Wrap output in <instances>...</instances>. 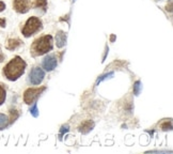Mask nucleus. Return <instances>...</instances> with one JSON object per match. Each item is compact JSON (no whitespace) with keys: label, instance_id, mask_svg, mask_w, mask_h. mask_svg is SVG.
Wrapping results in <instances>:
<instances>
[{"label":"nucleus","instance_id":"10","mask_svg":"<svg viewBox=\"0 0 173 154\" xmlns=\"http://www.w3.org/2000/svg\"><path fill=\"white\" fill-rule=\"evenodd\" d=\"M20 44H22V42H20V40H18V39H10L9 41H8V43H6V48H8L9 51H14V49H16Z\"/></svg>","mask_w":173,"mask_h":154},{"label":"nucleus","instance_id":"23","mask_svg":"<svg viewBox=\"0 0 173 154\" xmlns=\"http://www.w3.org/2000/svg\"><path fill=\"white\" fill-rule=\"evenodd\" d=\"M110 40H111V42H113L115 40V34H112L111 35V39H110Z\"/></svg>","mask_w":173,"mask_h":154},{"label":"nucleus","instance_id":"21","mask_svg":"<svg viewBox=\"0 0 173 154\" xmlns=\"http://www.w3.org/2000/svg\"><path fill=\"white\" fill-rule=\"evenodd\" d=\"M4 9H6V4H4V2L0 1V12L4 11Z\"/></svg>","mask_w":173,"mask_h":154},{"label":"nucleus","instance_id":"12","mask_svg":"<svg viewBox=\"0 0 173 154\" xmlns=\"http://www.w3.org/2000/svg\"><path fill=\"white\" fill-rule=\"evenodd\" d=\"M141 82L140 80H137L135 84H134V94L135 95H139L140 94V91H141Z\"/></svg>","mask_w":173,"mask_h":154},{"label":"nucleus","instance_id":"11","mask_svg":"<svg viewBox=\"0 0 173 154\" xmlns=\"http://www.w3.org/2000/svg\"><path fill=\"white\" fill-rule=\"evenodd\" d=\"M8 125H9V119H8V117L6 115L0 113V129H6Z\"/></svg>","mask_w":173,"mask_h":154},{"label":"nucleus","instance_id":"8","mask_svg":"<svg viewBox=\"0 0 173 154\" xmlns=\"http://www.w3.org/2000/svg\"><path fill=\"white\" fill-rule=\"evenodd\" d=\"M66 43V33L63 31H58L56 34V44L57 47L61 48L63 47Z\"/></svg>","mask_w":173,"mask_h":154},{"label":"nucleus","instance_id":"18","mask_svg":"<svg viewBox=\"0 0 173 154\" xmlns=\"http://www.w3.org/2000/svg\"><path fill=\"white\" fill-rule=\"evenodd\" d=\"M111 76H113V72H110V73H108V74H105V75H103L101 78H98L97 79V82H96V85L98 84V82H103L104 79H106V78H108V77H111Z\"/></svg>","mask_w":173,"mask_h":154},{"label":"nucleus","instance_id":"7","mask_svg":"<svg viewBox=\"0 0 173 154\" xmlns=\"http://www.w3.org/2000/svg\"><path fill=\"white\" fill-rule=\"evenodd\" d=\"M57 66V58L53 55H49V56L45 57V59L43 61V68L46 71H53Z\"/></svg>","mask_w":173,"mask_h":154},{"label":"nucleus","instance_id":"2","mask_svg":"<svg viewBox=\"0 0 173 154\" xmlns=\"http://www.w3.org/2000/svg\"><path fill=\"white\" fill-rule=\"evenodd\" d=\"M53 49V37L51 35H44L37 39L32 43L30 48L31 55L33 57L42 56Z\"/></svg>","mask_w":173,"mask_h":154},{"label":"nucleus","instance_id":"1","mask_svg":"<svg viewBox=\"0 0 173 154\" xmlns=\"http://www.w3.org/2000/svg\"><path fill=\"white\" fill-rule=\"evenodd\" d=\"M26 62L19 56L14 57L4 68H3V74L9 80H16L25 73Z\"/></svg>","mask_w":173,"mask_h":154},{"label":"nucleus","instance_id":"20","mask_svg":"<svg viewBox=\"0 0 173 154\" xmlns=\"http://www.w3.org/2000/svg\"><path fill=\"white\" fill-rule=\"evenodd\" d=\"M0 27H2V28L6 27V19L4 18H0Z\"/></svg>","mask_w":173,"mask_h":154},{"label":"nucleus","instance_id":"19","mask_svg":"<svg viewBox=\"0 0 173 154\" xmlns=\"http://www.w3.org/2000/svg\"><path fill=\"white\" fill-rule=\"evenodd\" d=\"M68 129H70V127H68V124H66V125H63V126H62V127H61V131H60V139H61L62 135H63L64 133L68 132Z\"/></svg>","mask_w":173,"mask_h":154},{"label":"nucleus","instance_id":"22","mask_svg":"<svg viewBox=\"0 0 173 154\" xmlns=\"http://www.w3.org/2000/svg\"><path fill=\"white\" fill-rule=\"evenodd\" d=\"M167 11H169V12L172 11V1H169V6H167Z\"/></svg>","mask_w":173,"mask_h":154},{"label":"nucleus","instance_id":"5","mask_svg":"<svg viewBox=\"0 0 173 154\" xmlns=\"http://www.w3.org/2000/svg\"><path fill=\"white\" fill-rule=\"evenodd\" d=\"M44 77H45V73L40 68H34L31 70L30 74H29V80L31 84L33 85H40L41 82H43Z\"/></svg>","mask_w":173,"mask_h":154},{"label":"nucleus","instance_id":"25","mask_svg":"<svg viewBox=\"0 0 173 154\" xmlns=\"http://www.w3.org/2000/svg\"><path fill=\"white\" fill-rule=\"evenodd\" d=\"M74 1H75V0H74Z\"/></svg>","mask_w":173,"mask_h":154},{"label":"nucleus","instance_id":"13","mask_svg":"<svg viewBox=\"0 0 173 154\" xmlns=\"http://www.w3.org/2000/svg\"><path fill=\"white\" fill-rule=\"evenodd\" d=\"M161 129H164V131H170V129H172V121H171L170 119L166 120V121L161 124Z\"/></svg>","mask_w":173,"mask_h":154},{"label":"nucleus","instance_id":"15","mask_svg":"<svg viewBox=\"0 0 173 154\" xmlns=\"http://www.w3.org/2000/svg\"><path fill=\"white\" fill-rule=\"evenodd\" d=\"M10 115H11V117H10V123H13L17 118H18V113H17L15 109L10 110Z\"/></svg>","mask_w":173,"mask_h":154},{"label":"nucleus","instance_id":"9","mask_svg":"<svg viewBox=\"0 0 173 154\" xmlns=\"http://www.w3.org/2000/svg\"><path fill=\"white\" fill-rule=\"evenodd\" d=\"M93 127H94V122L91 120H88V121H84V123H81V125L79 126V131L82 134H88L90 131H92Z\"/></svg>","mask_w":173,"mask_h":154},{"label":"nucleus","instance_id":"14","mask_svg":"<svg viewBox=\"0 0 173 154\" xmlns=\"http://www.w3.org/2000/svg\"><path fill=\"white\" fill-rule=\"evenodd\" d=\"M6 89L3 88L2 86H0V105H2L6 101Z\"/></svg>","mask_w":173,"mask_h":154},{"label":"nucleus","instance_id":"17","mask_svg":"<svg viewBox=\"0 0 173 154\" xmlns=\"http://www.w3.org/2000/svg\"><path fill=\"white\" fill-rule=\"evenodd\" d=\"M30 113H31V115L34 117V118H37V116H39V110H37V104H34L33 105V107L30 109Z\"/></svg>","mask_w":173,"mask_h":154},{"label":"nucleus","instance_id":"24","mask_svg":"<svg viewBox=\"0 0 173 154\" xmlns=\"http://www.w3.org/2000/svg\"><path fill=\"white\" fill-rule=\"evenodd\" d=\"M2 59H3V56L2 55H0V61H2Z\"/></svg>","mask_w":173,"mask_h":154},{"label":"nucleus","instance_id":"16","mask_svg":"<svg viewBox=\"0 0 173 154\" xmlns=\"http://www.w3.org/2000/svg\"><path fill=\"white\" fill-rule=\"evenodd\" d=\"M47 0H35V4L34 6L37 8H46Z\"/></svg>","mask_w":173,"mask_h":154},{"label":"nucleus","instance_id":"3","mask_svg":"<svg viewBox=\"0 0 173 154\" xmlns=\"http://www.w3.org/2000/svg\"><path fill=\"white\" fill-rule=\"evenodd\" d=\"M41 27H42V22H41L37 17L32 16V17H30V18L26 22L22 32H23V34H24V37L29 38V37H31L33 33H35Z\"/></svg>","mask_w":173,"mask_h":154},{"label":"nucleus","instance_id":"4","mask_svg":"<svg viewBox=\"0 0 173 154\" xmlns=\"http://www.w3.org/2000/svg\"><path fill=\"white\" fill-rule=\"evenodd\" d=\"M46 87H41V88H29L27 89L24 93V101H25L26 104H30L34 103L37 101V98L42 94V92L45 91Z\"/></svg>","mask_w":173,"mask_h":154},{"label":"nucleus","instance_id":"6","mask_svg":"<svg viewBox=\"0 0 173 154\" xmlns=\"http://www.w3.org/2000/svg\"><path fill=\"white\" fill-rule=\"evenodd\" d=\"M13 8L18 13H27L31 8L30 0H14Z\"/></svg>","mask_w":173,"mask_h":154}]
</instances>
